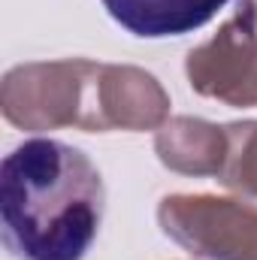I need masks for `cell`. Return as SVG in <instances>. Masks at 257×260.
I'll list each match as a JSON object with an SVG mask.
<instances>
[{
  "label": "cell",
  "mask_w": 257,
  "mask_h": 260,
  "mask_svg": "<svg viewBox=\"0 0 257 260\" xmlns=\"http://www.w3.org/2000/svg\"><path fill=\"white\" fill-rule=\"evenodd\" d=\"M103 206L100 170L70 142L37 136L3 157V242L18 260H82L100 233Z\"/></svg>",
  "instance_id": "obj_1"
},
{
  "label": "cell",
  "mask_w": 257,
  "mask_h": 260,
  "mask_svg": "<svg viewBox=\"0 0 257 260\" xmlns=\"http://www.w3.org/2000/svg\"><path fill=\"white\" fill-rule=\"evenodd\" d=\"M94 64L97 61L88 58H64L12 67L0 82L3 118L30 133L61 127L82 130Z\"/></svg>",
  "instance_id": "obj_2"
},
{
  "label": "cell",
  "mask_w": 257,
  "mask_h": 260,
  "mask_svg": "<svg viewBox=\"0 0 257 260\" xmlns=\"http://www.w3.org/2000/svg\"><path fill=\"white\" fill-rule=\"evenodd\" d=\"M160 230L203 260H257V206L233 197L173 194L157 206Z\"/></svg>",
  "instance_id": "obj_3"
},
{
  "label": "cell",
  "mask_w": 257,
  "mask_h": 260,
  "mask_svg": "<svg viewBox=\"0 0 257 260\" xmlns=\"http://www.w3.org/2000/svg\"><path fill=\"white\" fill-rule=\"evenodd\" d=\"M167 121H170V94L151 73L130 64H94L82 130L139 133V130H160Z\"/></svg>",
  "instance_id": "obj_4"
},
{
  "label": "cell",
  "mask_w": 257,
  "mask_h": 260,
  "mask_svg": "<svg viewBox=\"0 0 257 260\" xmlns=\"http://www.w3.org/2000/svg\"><path fill=\"white\" fill-rule=\"evenodd\" d=\"M257 55V0H242L212 40L197 46L185 73L200 97L245 109L248 76Z\"/></svg>",
  "instance_id": "obj_5"
},
{
  "label": "cell",
  "mask_w": 257,
  "mask_h": 260,
  "mask_svg": "<svg viewBox=\"0 0 257 260\" xmlns=\"http://www.w3.org/2000/svg\"><path fill=\"white\" fill-rule=\"evenodd\" d=\"M154 151L157 160L179 176H221L227 157V130L203 118L176 115L157 130Z\"/></svg>",
  "instance_id": "obj_6"
},
{
  "label": "cell",
  "mask_w": 257,
  "mask_h": 260,
  "mask_svg": "<svg viewBox=\"0 0 257 260\" xmlns=\"http://www.w3.org/2000/svg\"><path fill=\"white\" fill-rule=\"evenodd\" d=\"M230 0H103L115 24L133 37L164 40L209 24Z\"/></svg>",
  "instance_id": "obj_7"
},
{
  "label": "cell",
  "mask_w": 257,
  "mask_h": 260,
  "mask_svg": "<svg viewBox=\"0 0 257 260\" xmlns=\"http://www.w3.org/2000/svg\"><path fill=\"white\" fill-rule=\"evenodd\" d=\"M227 130V157L221 167V185L236 194L257 197V121H233Z\"/></svg>",
  "instance_id": "obj_8"
}]
</instances>
